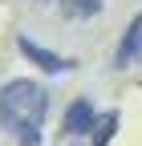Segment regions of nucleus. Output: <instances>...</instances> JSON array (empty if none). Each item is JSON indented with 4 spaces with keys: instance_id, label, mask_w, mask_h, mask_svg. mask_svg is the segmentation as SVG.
I'll list each match as a JSON object with an SVG mask.
<instances>
[{
    "instance_id": "nucleus-1",
    "label": "nucleus",
    "mask_w": 142,
    "mask_h": 146,
    "mask_svg": "<svg viewBox=\"0 0 142 146\" xmlns=\"http://www.w3.org/2000/svg\"><path fill=\"white\" fill-rule=\"evenodd\" d=\"M49 114V89L33 77H12L0 85V126L21 142L41 146V126Z\"/></svg>"
},
{
    "instance_id": "nucleus-2",
    "label": "nucleus",
    "mask_w": 142,
    "mask_h": 146,
    "mask_svg": "<svg viewBox=\"0 0 142 146\" xmlns=\"http://www.w3.org/2000/svg\"><path fill=\"white\" fill-rule=\"evenodd\" d=\"M16 49L25 53V57L37 65L41 73H49V77H57V73H69V69H77V61L73 57H61V53H53V49H45V45H37L33 36H16Z\"/></svg>"
},
{
    "instance_id": "nucleus-3",
    "label": "nucleus",
    "mask_w": 142,
    "mask_h": 146,
    "mask_svg": "<svg viewBox=\"0 0 142 146\" xmlns=\"http://www.w3.org/2000/svg\"><path fill=\"white\" fill-rule=\"evenodd\" d=\"M94 122H98V110H94V102L90 98H77V102H69V110H65V134L69 138H81V134H90L94 130Z\"/></svg>"
},
{
    "instance_id": "nucleus-4",
    "label": "nucleus",
    "mask_w": 142,
    "mask_h": 146,
    "mask_svg": "<svg viewBox=\"0 0 142 146\" xmlns=\"http://www.w3.org/2000/svg\"><path fill=\"white\" fill-rule=\"evenodd\" d=\"M138 57H142V12L134 16L130 25H126V33H122L118 53H114V65H118V69H130Z\"/></svg>"
},
{
    "instance_id": "nucleus-5",
    "label": "nucleus",
    "mask_w": 142,
    "mask_h": 146,
    "mask_svg": "<svg viewBox=\"0 0 142 146\" xmlns=\"http://www.w3.org/2000/svg\"><path fill=\"white\" fill-rule=\"evenodd\" d=\"M106 0H61V16L65 21H94L102 16Z\"/></svg>"
},
{
    "instance_id": "nucleus-6",
    "label": "nucleus",
    "mask_w": 142,
    "mask_h": 146,
    "mask_svg": "<svg viewBox=\"0 0 142 146\" xmlns=\"http://www.w3.org/2000/svg\"><path fill=\"white\" fill-rule=\"evenodd\" d=\"M114 130H118V114H114V110H110V114H98V122H94V146H106V142H110L114 138Z\"/></svg>"
},
{
    "instance_id": "nucleus-7",
    "label": "nucleus",
    "mask_w": 142,
    "mask_h": 146,
    "mask_svg": "<svg viewBox=\"0 0 142 146\" xmlns=\"http://www.w3.org/2000/svg\"><path fill=\"white\" fill-rule=\"evenodd\" d=\"M37 4H49V0H37Z\"/></svg>"
}]
</instances>
